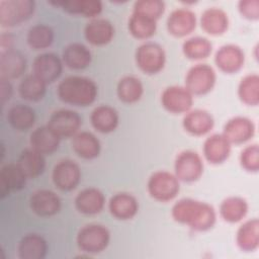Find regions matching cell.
Returning a JSON list of instances; mask_svg holds the SVG:
<instances>
[{
    "label": "cell",
    "instance_id": "6da1fadb",
    "mask_svg": "<svg viewBox=\"0 0 259 259\" xmlns=\"http://www.w3.org/2000/svg\"><path fill=\"white\" fill-rule=\"evenodd\" d=\"M171 215L175 222L196 232L210 230L217 221L215 210L210 204L193 198H182L175 202Z\"/></svg>",
    "mask_w": 259,
    "mask_h": 259
},
{
    "label": "cell",
    "instance_id": "7a4b0ae2",
    "mask_svg": "<svg viewBox=\"0 0 259 259\" xmlns=\"http://www.w3.org/2000/svg\"><path fill=\"white\" fill-rule=\"evenodd\" d=\"M57 94L65 103L85 107L95 101L98 94V87L88 77L68 76L59 83Z\"/></svg>",
    "mask_w": 259,
    "mask_h": 259
},
{
    "label": "cell",
    "instance_id": "3957f363",
    "mask_svg": "<svg viewBox=\"0 0 259 259\" xmlns=\"http://www.w3.org/2000/svg\"><path fill=\"white\" fill-rule=\"evenodd\" d=\"M147 189L150 196L155 200L167 202L177 196L180 190V181L175 174L159 170L149 177Z\"/></svg>",
    "mask_w": 259,
    "mask_h": 259
},
{
    "label": "cell",
    "instance_id": "277c9868",
    "mask_svg": "<svg viewBox=\"0 0 259 259\" xmlns=\"http://www.w3.org/2000/svg\"><path fill=\"white\" fill-rule=\"evenodd\" d=\"M76 241L81 251L96 254L107 248L110 241V233L105 226L89 224L79 230Z\"/></svg>",
    "mask_w": 259,
    "mask_h": 259
},
{
    "label": "cell",
    "instance_id": "5b68a950",
    "mask_svg": "<svg viewBox=\"0 0 259 259\" xmlns=\"http://www.w3.org/2000/svg\"><path fill=\"white\" fill-rule=\"evenodd\" d=\"M35 9L32 0H2L0 1V24L4 27L20 25L28 20Z\"/></svg>",
    "mask_w": 259,
    "mask_h": 259
},
{
    "label": "cell",
    "instance_id": "8992f818",
    "mask_svg": "<svg viewBox=\"0 0 259 259\" xmlns=\"http://www.w3.org/2000/svg\"><path fill=\"white\" fill-rule=\"evenodd\" d=\"M136 63L144 73L148 75L157 74L165 66V51L157 42L146 41L136 51Z\"/></svg>",
    "mask_w": 259,
    "mask_h": 259
},
{
    "label": "cell",
    "instance_id": "52a82bcc",
    "mask_svg": "<svg viewBox=\"0 0 259 259\" xmlns=\"http://www.w3.org/2000/svg\"><path fill=\"white\" fill-rule=\"evenodd\" d=\"M217 82V74L207 64H196L185 76V87L192 95H204L210 92Z\"/></svg>",
    "mask_w": 259,
    "mask_h": 259
},
{
    "label": "cell",
    "instance_id": "ba28073f",
    "mask_svg": "<svg viewBox=\"0 0 259 259\" xmlns=\"http://www.w3.org/2000/svg\"><path fill=\"white\" fill-rule=\"evenodd\" d=\"M203 173V161L194 151L185 150L179 153L174 162V174L183 182H194Z\"/></svg>",
    "mask_w": 259,
    "mask_h": 259
},
{
    "label": "cell",
    "instance_id": "9c48e42d",
    "mask_svg": "<svg viewBox=\"0 0 259 259\" xmlns=\"http://www.w3.org/2000/svg\"><path fill=\"white\" fill-rule=\"evenodd\" d=\"M161 104L170 113H186L193 105V95L185 86H168L161 94Z\"/></svg>",
    "mask_w": 259,
    "mask_h": 259
},
{
    "label": "cell",
    "instance_id": "30bf717a",
    "mask_svg": "<svg viewBox=\"0 0 259 259\" xmlns=\"http://www.w3.org/2000/svg\"><path fill=\"white\" fill-rule=\"evenodd\" d=\"M52 179L60 190L71 191L77 187L81 180V169L73 160H61L54 166Z\"/></svg>",
    "mask_w": 259,
    "mask_h": 259
},
{
    "label": "cell",
    "instance_id": "8fae6325",
    "mask_svg": "<svg viewBox=\"0 0 259 259\" xmlns=\"http://www.w3.org/2000/svg\"><path fill=\"white\" fill-rule=\"evenodd\" d=\"M82 120L80 115L71 109H59L54 111L48 121V125L62 139L73 138L80 130Z\"/></svg>",
    "mask_w": 259,
    "mask_h": 259
},
{
    "label": "cell",
    "instance_id": "7c38bea8",
    "mask_svg": "<svg viewBox=\"0 0 259 259\" xmlns=\"http://www.w3.org/2000/svg\"><path fill=\"white\" fill-rule=\"evenodd\" d=\"M168 32L175 37H184L196 27V15L187 8L181 7L173 10L166 21Z\"/></svg>",
    "mask_w": 259,
    "mask_h": 259
},
{
    "label": "cell",
    "instance_id": "4fadbf2b",
    "mask_svg": "<svg viewBox=\"0 0 259 259\" xmlns=\"http://www.w3.org/2000/svg\"><path fill=\"white\" fill-rule=\"evenodd\" d=\"M214 63L222 72L234 74L243 68L245 54L237 45H224L217 51L214 55Z\"/></svg>",
    "mask_w": 259,
    "mask_h": 259
},
{
    "label": "cell",
    "instance_id": "5bb4252c",
    "mask_svg": "<svg viewBox=\"0 0 259 259\" xmlns=\"http://www.w3.org/2000/svg\"><path fill=\"white\" fill-rule=\"evenodd\" d=\"M63 70V61L54 53L37 55L32 63V74L47 84L56 81Z\"/></svg>",
    "mask_w": 259,
    "mask_h": 259
},
{
    "label": "cell",
    "instance_id": "9a60e30c",
    "mask_svg": "<svg viewBox=\"0 0 259 259\" xmlns=\"http://www.w3.org/2000/svg\"><path fill=\"white\" fill-rule=\"evenodd\" d=\"M222 134L231 144H244L253 138L255 124L246 116H234L225 123Z\"/></svg>",
    "mask_w": 259,
    "mask_h": 259
},
{
    "label": "cell",
    "instance_id": "2e32d148",
    "mask_svg": "<svg viewBox=\"0 0 259 259\" xmlns=\"http://www.w3.org/2000/svg\"><path fill=\"white\" fill-rule=\"evenodd\" d=\"M29 206L32 212L38 217H53L61 209V199L53 190L38 189L31 194Z\"/></svg>",
    "mask_w": 259,
    "mask_h": 259
},
{
    "label": "cell",
    "instance_id": "e0dca14e",
    "mask_svg": "<svg viewBox=\"0 0 259 259\" xmlns=\"http://www.w3.org/2000/svg\"><path fill=\"white\" fill-rule=\"evenodd\" d=\"M231 149L232 144L223 134H213L204 141L202 152L207 162L218 165L229 158Z\"/></svg>",
    "mask_w": 259,
    "mask_h": 259
},
{
    "label": "cell",
    "instance_id": "ac0fdd59",
    "mask_svg": "<svg viewBox=\"0 0 259 259\" xmlns=\"http://www.w3.org/2000/svg\"><path fill=\"white\" fill-rule=\"evenodd\" d=\"M84 35L86 40L93 46H105L112 40L114 27L109 20L96 17L86 24Z\"/></svg>",
    "mask_w": 259,
    "mask_h": 259
},
{
    "label": "cell",
    "instance_id": "d6986e66",
    "mask_svg": "<svg viewBox=\"0 0 259 259\" xmlns=\"http://www.w3.org/2000/svg\"><path fill=\"white\" fill-rule=\"evenodd\" d=\"M214 125L212 115L204 109L189 110L182 119V126L185 132L192 136H203L209 133Z\"/></svg>",
    "mask_w": 259,
    "mask_h": 259
},
{
    "label": "cell",
    "instance_id": "ffe728a7",
    "mask_svg": "<svg viewBox=\"0 0 259 259\" xmlns=\"http://www.w3.org/2000/svg\"><path fill=\"white\" fill-rule=\"evenodd\" d=\"M21 168L17 163H9L4 165L0 171V196L4 198L11 190H21L25 187L26 180Z\"/></svg>",
    "mask_w": 259,
    "mask_h": 259
},
{
    "label": "cell",
    "instance_id": "44dd1931",
    "mask_svg": "<svg viewBox=\"0 0 259 259\" xmlns=\"http://www.w3.org/2000/svg\"><path fill=\"white\" fill-rule=\"evenodd\" d=\"M105 204L104 194L95 187H88L81 190L75 198L76 209L87 215L99 213Z\"/></svg>",
    "mask_w": 259,
    "mask_h": 259
},
{
    "label": "cell",
    "instance_id": "7402d4cb",
    "mask_svg": "<svg viewBox=\"0 0 259 259\" xmlns=\"http://www.w3.org/2000/svg\"><path fill=\"white\" fill-rule=\"evenodd\" d=\"M26 69V59L20 52L9 50L0 55V79H16Z\"/></svg>",
    "mask_w": 259,
    "mask_h": 259
},
{
    "label": "cell",
    "instance_id": "603a6c76",
    "mask_svg": "<svg viewBox=\"0 0 259 259\" xmlns=\"http://www.w3.org/2000/svg\"><path fill=\"white\" fill-rule=\"evenodd\" d=\"M61 138L47 124L36 127L29 137L30 148L42 155H51L58 150Z\"/></svg>",
    "mask_w": 259,
    "mask_h": 259
},
{
    "label": "cell",
    "instance_id": "cb8c5ba5",
    "mask_svg": "<svg viewBox=\"0 0 259 259\" xmlns=\"http://www.w3.org/2000/svg\"><path fill=\"white\" fill-rule=\"evenodd\" d=\"M108 208L112 217L117 220L126 221L133 219L138 213L139 202L133 194L118 192L110 198Z\"/></svg>",
    "mask_w": 259,
    "mask_h": 259
},
{
    "label": "cell",
    "instance_id": "d4e9b609",
    "mask_svg": "<svg viewBox=\"0 0 259 259\" xmlns=\"http://www.w3.org/2000/svg\"><path fill=\"white\" fill-rule=\"evenodd\" d=\"M200 25L206 33L221 35L229 28V16L222 8L209 7L201 13Z\"/></svg>",
    "mask_w": 259,
    "mask_h": 259
},
{
    "label": "cell",
    "instance_id": "484cf974",
    "mask_svg": "<svg viewBox=\"0 0 259 259\" xmlns=\"http://www.w3.org/2000/svg\"><path fill=\"white\" fill-rule=\"evenodd\" d=\"M50 4L61 7L70 14L83 15L92 19L96 18L103 8L102 2L99 0H61L51 1Z\"/></svg>",
    "mask_w": 259,
    "mask_h": 259
},
{
    "label": "cell",
    "instance_id": "4316f807",
    "mask_svg": "<svg viewBox=\"0 0 259 259\" xmlns=\"http://www.w3.org/2000/svg\"><path fill=\"white\" fill-rule=\"evenodd\" d=\"M74 152L83 159L92 160L99 156L101 151L100 141L90 132H78L72 139Z\"/></svg>",
    "mask_w": 259,
    "mask_h": 259
},
{
    "label": "cell",
    "instance_id": "83f0119b",
    "mask_svg": "<svg viewBox=\"0 0 259 259\" xmlns=\"http://www.w3.org/2000/svg\"><path fill=\"white\" fill-rule=\"evenodd\" d=\"M92 126L99 133L108 134L113 132L119 122L118 112L111 106L101 104L93 109L90 115Z\"/></svg>",
    "mask_w": 259,
    "mask_h": 259
},
{
    "label": "cell",
    "instance_id": "f1b7e54d",
    "mask_svg": "<svg viewBox=\"0 0 259 259\" xmlns=\"http://www.w3.org/2000/svg\"><path fill=\"white\" fill-rule=\"evenodd\" d=\"M62 59L63 63L68 68L72 70H82L91 64L92 54L85 45L73 42L64 49Z\"/></svg>",
    "mask_w": 259,
    "mask_h": 259
},
{
    "label": "cell",
    "instance_id": "f546056e",
    "mask_svg": "<svg viewBox=\"0 0 259 259\" xmlns=\"http://www.w3.org/2000/svg\"><path fill=\"white\" fill-rule=\"evenodd\" d=\"M17 252L20 259H42L47 255L48 244L40 235L28 234L19 241Z\"/></svg>",
    "mask_w": 259,
    "mask_h": 259
},
{
    "label": "cell",
    "instance_id": "4dcf8cb0",
    "mask_svg": "<svg viewBox=\"0 0 259 259\" xmlns=\"http://www.w3.org/2000/svg\"><path fill=\"white\" fill-rule=\"evenodd\" d=\"M236 243L244 252H253L259 246V221L256 218L243 223L236 234Z\"/></svg>",
    "mask_w": 259,
    "mask_h": 259
},
{
    "label": "cell",
    "instance_id": "1f68e13d",
    "mask_svg": "<svg viewBox=\"0 0 259 259\" xmlns=\"http://www.w3.org/2000/svg\"><path fill=\"white\" fill-rule=\"evenodd\" d=\"M249 209L248 202L241 196H229L220 204V215L228 223L234 224L242 221Z\"/></svg>",
    "mask_w": 259,
    "mask_h": 259
},
{
    "label": "cell",
    "instance_id": "d6a6232c",
    "mask_svg": "<svg viewBox=\"0 0 259 259\" xmlns=\"http://www.w3.org/2000/svg\"><path fill=\"white\" fill-rule=\"evenodd\" d=\"M16 163L28 179L35 178L42 174L46 167L44 155L32 148L22 151Z\"/></svg>",
    "mask_w": 259,
    "mask_h": 259
},
{
    "label": "cell",
    "instance_id": "836d02e7",
    "mask_svg": "<svg viewBox=\"0 0 259 259\" xmlns=\"http://www.w3.org/2000/svg\"><path fill=\"white\" fill-rule=\"evenodd\" d=\"M7 120L14 130L24 132L33 126L35 121V112L28 105L21 103L15 104L9 108Z\"/></svg>",
    "mask_w": 259,
    "mask_h": 259
},
{
    "label": "cell",
    "instance_id": "e575fe53",
    "mask_svg": "<svg viewBox=\"0 0 259 259\" xmlns=\"http://www.w3.org/2000/svg\"><path fill=\"white\" fill-rule=\"evenodd\" d=\"M117 97L124 103H135L144 94V86L141 80L135 76L122 77L116 86Z\"/></svg>",
    "mask_w": 259,
    "mask_h": 259
},
{
    "label": "cell",
    "instance_id": "d590c367",
    "mask_svg": "<svg viewBox=\"0 0 259 259\" xmlns=\"http://www.w3.org/2000/svg\"><path fill=\"white\" fill-rule=\"evenodd\" d=\"M128 30L138 39H148L157 30V20L147 15L133 12L128 19Z\"/></svg>",
    "mask_w": 259,
    "mask_h": 259
},
{
    "label": "cell",
    "instance_id": "8d00e7d4",
    "mask_svg": "<svg viewBox=\"0 0 259 259\" xmlns=\"http://www.w3.org/2000/svg\"><path fill=\"white\" fill-rule=\"evenodd\" d=\"M47 83L34 74L25 76L19 83V95L27 101H38L46 94Z\"/></svg>",
    "mask_w": 259,
    "mask_h": 259
},
{
    "label": "cell",
    "instance_id": "74e56055",
    "mask_svg": "<svg viewBox=\"0 0 259 259\" xmlns=\"http://www.w3.org/2000/svg\"><path fill=\"white\" fill-rule=\"evenodd\" d=\"M238 97L250 106H257L259 103V76L255 73L243 77L238 85Z\"/></svg>",
    "mask_w": 259,
    "mask_h": 259
},
{
    "label": "cell",
    "instance_id": "f35d334b",
    "mask_svg": "<svg viewBox=\"0 0 259 259\" xmlns=\"http://www.w3.org/2000/svg\"><path fill=\"white\" fill-rule=\"evenodd\" d=\"M212 45L209 39L203 36H192L182 45L183 55L189 60H202L209 57Z\"/></svg>",
    "mask_w": 259,
    "mask_h": 259
},
{
    "label": "cell",
    "instance_id": "ab89813d",
    "mask_svg": "<svg viewBox=\"0 0 259 259\" xmlns=\"http://www.w3.org/2000/svg\"><path fill=\"white\" fill-rule=\"evenodd\" d=\"M54 30L46 24H35L27 32L26 40L28 46L33 50H45L54 41Z\"/></svg>",
    "mask_w": 259,
    "mask_h": 259
},
{
    "label": "cell",
    "instance_id": "60d3db41",
    "mask_svg": "<svg viewBox=\"0 0 259 259\" xmlns=\"http://www.w3.org/2000/svg\"><path fill=\"white\" fill-rule=\"evenodd\" d=\"M165 2L161 0H139L135 2L133 12H138L158 20L165 12Z\"/></svg>",
    "mask_w": 259,
    "mask_h": 259
},
{
    "label": "cell",
    "instance_id": "b9f144b4",
    "mask_svg": "<svg viewBox=\"0 0 259 259\" xmlns=\"http://www.w3.org/2000/svg\"><path fill=\"white\" fill-rule=\"evenodd\" d=\"M241 167L248 172H258L259 170V147L252 144L245 147L239 157Z\"/></svg>",
    "mask_w": 259,
    "mask_h": 259
},
{
    "label": "cell",
    "instance_id": "7bdbcfd3",
    "mask_svg": "<svg viewBox=\"0 0 259 259\" xmlns=\"http://www.w3.org/2000/svg\"><path fill=\"white\" fill-rule=\"evenodd\" d=\"M240 14L248 20L259 19V1L258 0H241L238 2Z\"/></svg>",
    "mask_w": 259,
    "mask_h": 259
},
{
    "label": "cell",
    "instance_id": "ee69618b",
    "mask_svg": "<svg viewBox=\"0 0 259 259\" xmlns=\"http://www.w3.org/2000/svg\"><path fill=\"white\" fill-rule=\"evenodd\" d=\"M0 94H1V103L5 104L6 101H9L12 95V85L9 80L0 79Z\"/></svg>",
    "mask_w": 259,
    "mask_h": 259
},
{
    "label": "cell",
    "instance_id": "f6af8a7d",
    "mask_svg": "<svg viewBox=\"0 0 259 259\" xmlns=\"http://www.w3.org/2000/svg\"><path fill=\"white\" fill-rule=\"evenodd\" d=\"M12 42H13V38L9 33H2L1 37H0V47H1V52H5V51H9L12 50Z\"/></svg>",
    "mask_w": 259,
    "mask_h": 259
}]
</instances>
